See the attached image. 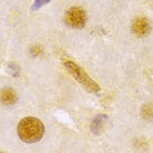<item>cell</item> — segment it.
Here are the masks:
<instances>
[{
  "label": "cell",
  "mask_w": 153,
  "mask_h": 153,
  "mask_svg": "<svg viewBox=\"0 0 153 153\" xmlns=\"http://www.w3.org/2000/svg\"><path fill=\"white\" fill-rule=\"evenodd\" d=\"M45 133L43 123L37 118L27 117L18 124V135L21 141L26 143H36L41 140Z\"/></svg>",
  "instance_id": "1"
},
{
  "label": "cell",
  "mask_w": 153,
  "mask_h": 153,
  "mask_svg": "<svg viewBox=\"0 0 153 153\" xmlns=\"http://www.w3.org/2000/svg\"><path fill=\"white\" fill-rule=\"evenodd\" d=\"M65 65L67 67L68 71H69V72L71 73V74H72V76H74V78H76V80L79 81L80 83L83 84L84 87L88 89L89 91L97 92L98 90H99V87H98V85H97V84L83 72V70H81L78 65H76L71 61H65Z\"/></svg>",
  "instance_id": "2"
},
{
  "label": "cell",
  "mask_w": 153,
  "mask_h": 153,
  "mask_svg": "<svg viewBox=\"0 0 153 153\" xmlns=\"http://www.w3.org/2000/svg\"><path fill=\"white\" fill-rule=\"evenodd\" d=\"M65 21L69 27L74 29H81L87 22V13L83 9L79 7L70 8L65 13Z\"/></svg>",
  "instance_id": "3"
},
{
  "label": "cell",
  "mask_w": 153,
  "mask_h": 153,
  "mask_svg": "<svg viewBox=\"0 0 153 153\" xmlns=\"http://www.w3.org/2000/svg\"><path fill=\"white\" fill-rule=\"evenodd\" d=\"M132 31L139 37H143L149 33L150 31V23L148 19L140 17L134 20L133 25H132Z\"/></svg>",
  "instance_id": "4"
},
{
  "label": "cell",
  "mask_w": 153,
  "mask_h": 153,
  "mask_svg": "<svg viewBox=\"0 0 153 153\" xmlns=\"http://www.w3.org/2000/svg\"><path fill=\"white\" fill-rule=\"evenodd\" d=\"M1 97H2V102L7 105H11V104H15L16 101H17V94L16 92L12 90V89H4L2 90V93H1Z\"/></svg>",
  "instance_id": "5"
}]
</instances>
